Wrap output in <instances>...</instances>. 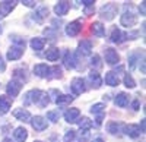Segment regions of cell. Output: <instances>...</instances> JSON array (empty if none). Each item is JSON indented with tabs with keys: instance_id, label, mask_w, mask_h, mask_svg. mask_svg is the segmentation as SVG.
<instances>
[{
	"instance_id": "cell-7",
	"label": "cell",
	"mask_w": 146,
	"mask_h": 142,
	"mask_svg": "<svg viewBox=\"0 0 146 142\" xmlns=\"http://www.w3.org/2000/svg\"><path fill=\"white\" fill-rule=\"evenodd\" d=\"M120 60V56L114 49H105V62L108 65H117Z\"/></svg>"
},
{
	"instance_id": "cell-3",
	"label": "cell",
	"mask_w": 146,
	"mask_h": 142,
	"mask_svg": "<svg viewBox=\"0 0 146 142\" xmlns=\"http://www.w3.org/2000/svg\"><path fill=\"white\" fill-rule=\"evenodd\" d=\"M82 29V22L80 21H73L70 23H67L66 27V34L70 35V37H75V35H78Z\"/></svg>"
},
{
	"instance_id": "cell-29",
	"label": "cell",
	"mask_w": 146,
	"mask_h": 142,
	"mask_svg": "<svg viewBox=\"0 0 146 142\" xmlns=\"http://www.w3.org/2000/svg\"><path fill=\"white\" fill-rule=\"evenodd\" d=\"M79 127L82 129L83 132H86V131H89V129L92 127V122L88 119V117H82L80 122H79Z\"/></svg>"
},
{
	"instance_id": "cell-30",
	"label": "cell",
	"mask_w": 146,
	"mask_h": 142,
	"mask_svg": "<svg viewBox=\"0 0 146 142\" xmlns=\"http://www.w3.org/2000/svg\"><path fill=\"white\" fill-rule=\"evenodd\" d=\"M72 101H73V97H72V95H58V97H57V100H56V103H57L58 105L70 104Z\"/></svg>"
},
{
	"instance_id": "cell-24",
	"label": "cell",
	"mask_w": 146,
	"mask_h": 142,
	"mask_svg": "<svg viewBox=\"0 0 146 142\" xmlns=\"http://www.w3.org/2000/svg\"><path fill=\"white\" fill-rule=\"evenodd\" d=\"M115 104L118 105V107H126V105L129 104V95L124 94V92H120L115 97Z\"/></svg>"
},
{
	"instance_id": "cell-48",
	"label": "cell",
	"mask_w": 146,
	"mask_h": 142,
	"mask_svg": "<svg viewBox=\"0 0 146 142\" xmlns=\"http://www.w3.org/2000/svg\"><path fill=\"white\" fill-rule=\"evenodd\" d=\"M0 62H2V59H0Z\"/></svg>"
},
{
	"instance_id": "cell-45",
	"label": "cell",
	"mask_w": 146,
	"mask_h": 142,
	"mask_svg": "<svg viewBox=\"0 0 146 142\" xmlns=\"http://www.w3.org/2000/svg\"><path fill=\"white\" fill-rule=\"evenodd\" d=\"M92 142H104V141H102V139H101V138H96V139H94V141H92Z\"/></svg>"
},
{
	"instance_id": "cell-19",
	"label": "cell",
	"mask_w": 146,
	"mask_h": 142,
	"mask_svg": "<svg viewBox=\"0 0 146 142\" xmlns=\"http://www.w3.org/2000/svg\"><path fill=\"white\" fill-rule=\"evenodd\" d=\"M13 136L18 142H25L27 138H28V132H27V129H23V127H16L15 132H13Z\"/></svg>"
},
{
	"instance_id": "cell-2",
	"label": "cell",
	"mask_w": 146,
	"mask_h": 142,
	"mask_svg": "<svg viewBox=\"0 0 146 142\" xmlns=\"http://www.w3.org/2000/svg\"><path fill=\"white\" fill-rule=\"evenodd\" d=\"M115 13H117V7L113 3H108V5L102 6V9H101V16L107 21H111Z\"/></svg>"
},
{
	"instance_id": "cell-46",
	"label": "cell",
	"mask_w": 146,
	"mask_h": 142,
	"mask_svg": "<svg viewBox=\"0 0 146 142\" xmlns=\"http://www.w3.org/2000/svg\"><path fill=\"white\" fill-rule=\"evenodd\" d=\"M3 142H12V141H10V139H5Z\"/></svg>"
},
{
	"instance_id": "cell-32",
	"label": "cell",
	"mask_w": 146,
	"mask_h": 142,
	"mask_svg": "<svg viewBox=\"0 0 146 142\" xmlns=\"http://www.w3.org/2000/svg\"><path fill=\"white\" fill-rule=\"evenodd\" d=\"M104 109H105V104H102V103L94 104V105H92V109H91V113H94V114H102Z\"/></svg>"
},
{
	"instance_id": "cell-38",
	"label": "cell",
	"mask_w": 146,
	"mask_h": 142,
	"mask_svg": "<svg viewBox=\"0 0 146 142\" xmlns=\"http://www.w3.org/2000/svg\"><path fill=\"white\" fill-rule=\"evenodd\" d=\"M108 131H110V133H117V131H118V125L115 123V122H111L108 125Z\"/></svg>"
},
{
	"instance_id": "cell-36",
	"label": "cell",
	"mask_w": 146,
	"mask_h": 142,
	"mask_svg": "<svg viewBox=\"0 0 146 142\" xmlns=\"http://www.w3.org/2000/svg\"><path fill=\"white\" fill-rule=\"evenodd\" d=\"M124 85L127 88H135L136 87V82H135V79H133L130 75H126L124 76Z\"/></svg>"
},
{
	"instance_id": "cell-34",
	"label": "cell",
	"mask_w": 146,
	"mask_h": 142,
	"mask_svg": "<svg viewBox=\"0 0 146 142\" xmlns=\"http://www.w3.org/2000/svg\"><path fill=\"white\" fill-rule=\"evenodd\" d=\"M58 117H60L58 110H53V111H48V113H47V119L51 120V122H57Z\"/></svg>"
},
{
	"instance_id": "cell-23",
	"label": "cell",
	"mask_w": 146,
	"mask_h": 142,
	"mask_svg": "<svg viewBox=\"0 0 146 142\" xmlns=\"http://www.w3.org/2000/svg\"><path fill=\"white\" fill-rule=\"evenodd\" d=\"M91 31L96 35V37H102V35L105 34L104 27H102V23H101V22H94L92 25H91Z\"/></svg>"
},
{
	"instance_id": "cell-27",
	"label": "cell",
	"mask_w": 146,
	"mask_h": 142,
	"mask_svg": "<svg viewBox=\"0 0 146 142\" xmlns=\"http://www.w3.org/2000/svg\"><path fill=\"white\" fill-rule=\"evenodd\" d=\"M50 79H57V78H62V69H60L58 66H53L50 67V72H48V76Z\"/></svg>"
},
{
	"instance_id": "cell-22",
	"label": "cell",
	"mask_w": 146,
	"mask_h": 142,
	"mask_svg": "<svg viewBox=\"0 0 146 142\" xmlns=\"http://www.w3.org/2000/svg\"><path fill=\"white\" fill-rule=\"evenodd\" d=\"M105 84L110 87H117L118 85V78L114 72H107L105 75Z\"/></svg>"
},
{
	"instance_id": "cell-14",
	"label": "cell",
	"mask_w": 146,
	"mask_h": 142,
	"mask_svg": "<svg viewBox=\"0 0 146 142\" xmlns=\"http://www.w3.org/2000/svg\"><path fill=\"white\" fill-rule=\"evenodd\" d=\"M124 133L131 136V138H136L140 135V127L137 125H126L124 126Z\"/></svg>"
},
{
	"instance_id": "cell-13",
	"label": "cell",
	"mask_w": 146,
	"mask_h": 142,
	"mask_svg": "<svg viewBox=\"0 0 146 142\" xmlns=\"http://www.w3.org/2000/svg\"><path fill=\"white\" fill-rule=\"evenodd\" d=\"M70 9V5L69 2H58L56 6H54V12L58 15V16H63L67 13V10Z\"/></svg>"
},
{
	"instance_id": "cell-1",
	"label": "cell",
	"mask_w": 146,
	"mask_h": 142,
	"mask_svg": "<svg viewBox=\"0 0 146 142\" xmlns=\"http://www.w3.org/2000/svg\"><path fill=\"white\" fill-rule=\"evenodd\" d=\"M41 92L40 89H32L29 91L27 95H25V100H23V104L25 105H31V104H38L40 101V97H41Z\"/></svg>"
},
{
	"instance_id": "cell-20",
	"label": "cell",
	"mask_w": 146,
	"mask_h": 142,
	"mask_svg": "<svg viewBox=\"0 0 146 142\" xmlns=\"http://www.w3.org/2000/svg\"><path fill=\"white\" fill-rule=\"evenodd\" d=\"M64 66H66L67 69H73V67L76 66V57H75V54H73V53L66 51V56H64Z\"/></svg>"
},
{
	"instance_id": "cell-6",
	"label": "cell",
	"mask_w": 146,
	"mask_h": 142,
	"mask_svg": "<svg viewBox=\"0 0 146 142\" xmlns=\"http://www.w3.org/2000/svg\"><path fill=\"white\" fill-rule=\"evenodd\" d=\"M21 88H22L21 82H16V81H10V82H9V85L6 87V92L9 94V95H10L12 98H15V97H18V94H19Z\"/></svg>"
},
{
	"instance_id": "cell-47",
	"label": "cell",
	"mask_w": 146,
	"mask_h": 142,
	"mask_svg": "<svg viewBox=\"0 0 146 142\" xmlns=\"http://www.w3.org/2000/svg\"><path fill=\"white\" fill-rule=\"evenodd\" d=\"M35 142H41V141H35Z\"/></svg>"
},
{
	"instance_id": "cell-43",
	"label": "cell",
	"mask_w": 146,
	"mask_h": 142,
	"mask_svg": "<svg viewBox=\"0 0 146 142\" xmlns=\"http://www.w3.org/2000/svg\"><path fill=\"white\" fill-rule=\"evenodd\" d=\"M133 110H139V100L133 101Z\"/></svg>"
},
{
	"instance_id": "cell-11",
	"label": "cell",
	"mask_w": 146,
	"mask_h": 142,
	"mask_svg": "<svg viewBox=\"0 0 146 142\" xmlns=\"http://www.w3.org/2000/svg\"><path fill=\"white\" fill-rule=\"evenodd\" d=\"M48 72H50V67L44 63H40V65H35L34 66V73L40 78H47L48 76Z\"/></svg>"
},
{
	"instance_id": "cell-4",
	"label": "cell",
	"mask_w": 146,
	"mask_h": 142,
	"mask_svg": "<svg viewBox=\"0 0 146 142\" xmlns=\"http://www.w3.org/2000/svg\"><path fill=\"white\" fill-rule=\"evenodd\" d=\"M136 22H137V18L131 12H124V15H121V25L123 27H127V28L133 27V25H136Z\"/></svg>"
},
{
	"instance_id": "cell-25",
	"label": "cell",
	"mask_w": 146,
	"mask_h": 142,
	"mask_svg": "<svg viewBox=\"0 0 146 142\" xmlns=\"http://www.w3.org/2000/svg\"><path fill=\"white\" fill-rule=\"evenodd\" d=\"M89 81L92 82V87H95V88H100L102 85V79H101L100 73H96V72L89 73Z\"/></svg>"
},
{
	"instance_id": "cell-18",
	"label": "cell",
	"mask_w": 146,
	"mask_h": 142,
	"mask_svg": "<svg viewBox=\"0 0 146 142\" xmlns=\"http://www.w3.org/2000/svg\"><path fill=\"white\" fill-rule=\"evenodd\" d=\"M91 50H92V44H91V41H88V40H82V41L79 43V53H80V54L88 56V54L91 53Z\"/></svg>"
},
{
	"instance_id": "cell-39",
	"label": "cell",
	"mask_w": 146,
	"mask_h": 142,
	"mask_svg": "<svg viewBox=\"0 0 146 142\" xmlns=\"http://www.w3.org/2000/svg\"><path fill=\"white\" fill-rule=\"evenodd\" d=\"M75 139V131H69L66 135H64V142H70Z\"/></svg>"
},
{
	"instance_id": "cell-42",
	"label": "cell",
	"mask_w": 146,
	"mask_h": 142,
	"mask_svg": "<svg viewBox=\"0 0 146 142\" xmlns=\"http://www.w3.org/2000/svg\"><path fill=\"white\" fill-rule=\"evenodd\" d=\"M102 120H104V113L96 116V125H101V123H102Z\"/></svg>"
},
{
	"instance_id": "cell-26",
	"label": "cell",
	"mask_w": 146,
	"mask_h": 142,
	"mask_svg": "<svg viewBox=\"0 0 146 142\" xmlns=\"http://www.w3.org/2000/svg\"><path fill=\"white\" fill-rule=\"evenodd\" d=\"M58 56H60V51H58V49H54V47L50 50H47V53H45L47 60H50V62H56L58 59Z\"/></svg>"
},
{
	"instance_id": "cell-40",
	"label": "cell",
	"mask_w": 146,
	"mask_h": 142,
	"mask_svg": "<svg viewBox=\"0 0 146 142\" xmlns=\"http://www.w3.org/2000/svg\"><path fill=\"white\" fill-rule=\"evenodd\" d=\"M22 3L25 5V6H28V7H34L35 6V2H32V0H23Z\"/></svg>"
},
{
	"instance_id": "cell-12",
	"label": "cell",
	"mask_w": 146,
	"mask_h": 142,
	"mask_svg": "<svg viewBox=\"0 0 146 142\" xmlns=\"http://www.w3.org/2000/svg\"><path fill=\"white\" fill-rule=\"evenodd\" d=\"M47 15H48V9H47L45 6H42V7H40L38 10L35 12L32 18H34V21H35V22L42 23V22H44V19L47 18Z\"/></svg>"
},
{
	"instance_id": "cell-33",
	"label": "cell",
	"mask_w": 146,
	"mask_h": 142,
	"mask_svg": "<svg viewBox=\"0 0 146 142\" xmlns=\"http://www.w3.org/2000/svg\"><path fill=\"white\" fill-rule=\"evenodd\" d=\"M48 95H47V92H41V97H40V101H38V104L36 105H40L41 109H44V107H47V104H48Z\"/></svg>"
},
{
	"instance_id": "cell-37",
	"label": "cell",
	"mask_w": 146,
	"mask_h": 142,
	"mask_svg": "<svg viewBox=\"0 0 146 142\" xmlns=\"http://www.w3.org/2000/svg\"><path fill=\"white\" fill-rule=\"evenodd\" d=\"M91 65L95 66V67H101V59L98 54H94L92 59H91Z\"/></svg>"
},
{
	"instance_id": "cell-21",
	"label": "cell",
	"mask_w": 146,
	"mask_h": 142,
	"mask_svg": "<svg viewBox=\"0 0 146 142\" xmlns=\"http://www.w3.org/2000/svg\"><path fill=\"white\" fill-rule=\"evenodd\" d=\"M10 105H12V103L7 97H3V95L0 97V114H6L10 109Z\"/></svg>"
},
{
	"instance_id": "cell-44",
	"label": "cell",
	"mask_w": 146,
	"mask_h": 142,
	"mask_svg": "<svg viewBox=\"0 0 146 142\" xmlns=\"http://www.w3.org/2000/svg\"><path fill=\"white\" fill-rule=\"evenodd\" d=\"M140 10H142V15H145V3L140 5Z\"/></svg>"
},
{
	"instance_id": "cell-28",
	"label": "cell",
	"mask_w": 146,
	"mask_h": 142,
	"mask_svg": "<svg viewBox=\"0 0 146 142\" xmlns=\"http://www.w3.org/2000/svg\"><path fill=\"white\" fill-rule=\"evenodd\" d=\"M44 44H45V41L42 40V38H32L31 40V47L34 50H42L44 49Z\"/></svg>"
},
{
	"instance_id": "cell-16",
	"label": "cell",
	"mask_w": 146,
	"mask_h": 142,
	"mask_svg": "<svg viewBox=\"0 0 146 142\" xmlns=\"http://www.w3.org/2000/svg\"><path fill=\"white\" fill-rule=\"evenodd\" d=\"M22 54H23V49H21V47H12L7 51V59L9 60H18V59H21Z\"/></svg>"
},
{
	"instance_id": "cell-15",
	"label": "cell",
	"mask_w": 146,
	"mask_h": 142,
	"mask_svg": "<svg viewBox=\"0 0 146 142\" xmlns=\"http://www.w3.org/2000/svg\"><path fill=\"white\" fill-rule=\"evenodd\" d=\"M13 116L16 117L18 120H21V122H29V119H31L29 111L23 110V109H16V110L13 111Z\"/></svg>"
},
{
	"instance_id": "cell-31",
	"label": "cell",
	"mask_w": 146,
	"mask_h": 142,
	"mask_svg": "<svg viewBox=\"0 0 146 142\" xmlns=\"http://www.w3.org/2000/svg\"><path fill=\"white\" fill-rule=\"evenodd\" d=\"M25 73H27L25 69H16V70H15V78H19L21 82H27V81H28V76H27Z\"/></svg>"
},
{
	"instance_id": "cell-35",
	"label": "cell",
	"mask_w": 146,
	"mask_h": 142,
	"mask_svg": "<svg viewBox=\"0 0 146 142\" xmlns=\"http://www.w3.org/2000/svg\"><path fill=\"white\" fill-rule=\"evenodd\" d=\"M137 57H139V53H133V54L129 56V66H130V69H135L136 62H137Z\"/></svg>"
},
{
	"instance_id": "cell-17",
	"label": "cell",
	"mask_w": 146,
	"mask_h": 142,
	"mask_svg": "<svg viewBox=\"0 0 146 142\" xmlns=\"http://www.w3.org/2000/svg\"><path fill=\"white\" fill-rule=\"evenodd\" d=\"M79 114H80L79 109H70V110H67V111L64 113V119H66V122L73 123V122H76V119L79 117Z\"/></svg>"
},
{
	"instance_id": "cell-41",
	"label": "cell",
	"mask_w": 146,
	"mask_h": 142,
	"mask_svg": "<svg viewBox=\"0 0 146 142\" xmlns=\"http://www.w3.org/2000/svg\"><path fill=\"white\" fill-rule=\"evenodd\" d=\"M92 12H94V5H92V6H86V9H85V15L89 16Z\"/></svg>"
},
{
	"instance_id": "cell-9",
	"label": "cell",
	"mask_w": 146,
	"mask_h": 142,
	"mask_svg": "<svg viewBox=\"0 0 146 142\" xmlns=\"http://www.w3.org/2000/svg\"><path fill=\"white\" fill-rule=\"evenodd\" d=\"M110 38H111V41H113V43H117V44H120V43H123V41L127 38V34L121 32L118 28H113V31H111V35H110Z\"/></svg>"
},
{
	"instance_id": "cell-10",
	"label": "cell",
	"mask_w": 146,
	"mask_h": 142,
	"mask_svg": "<svg viewBox=\"0 0 146 142\" xmlns=\"http://www.w3.org/2000/svg\"><path fill=\"white\" fill-rule=\"evenodd\" d=\"M15 6H16V2H0V15L7 16L15 9Z\"/></svg>"
},
{
	"instance_id": "cell-5",
	"label": "cell",
	"mask_w": 146,
	"mask_h": 142,
	"mask_svg": "<svg viewBox=\"0 0 146 142\" xmlns=\"http://www.w3.org/2000/svg\"><path fill=\"white\" fill-rule=\"evenodd\" d=\"M72 89H73V92L76 94V95H80V94H83L85 92V82H83V79L82 78H75L72 81Z\"/></svg>"
},
{
	"instance_id": "cell-8",
	"label": "cell",
	"mask_w": 146,
	"mask_h": 142,
	"mask_svg": "<svg viewBox=\"0 0 146 142\" xmlns=\"http://www.w3.org/2000/svg\"><path fill=\"white\" fill-rule=\"evenodd\" d=\"M31 123H32V127L35 129V131H38V132H42V131L47 129V122L41 116H35L34 119L31 120Z\"/></svg>"
}]
</instances>
